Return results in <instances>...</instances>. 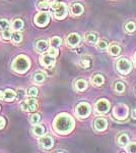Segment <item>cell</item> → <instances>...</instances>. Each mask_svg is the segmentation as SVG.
Returning a JSON list of instances; mask_svg holds the SVG:
<instances>
[{
	"mask_svg": "<svg viewBox=\"0 0 136 153\" xmlns=\"http://www.w3.org/2000/svg\"><path fill=\"white\" fill-rule=\"evenodd\" d=\"M53 128L58 134H69L74 128V120L69 114L62 113V114L57 115L56 118L54 120Z\"/></svg>",
	"mask_w": 136,
	"mask_h": 153,
	"instance_id": "1",
	"label": "cell"
},
{
	"mask_svg": "<svg viewBox=\"0 0 136 153\" xmlns=\"http://www.w3.org/2000/svg\"><path fill=\"white\" fill-rule=\"evenodd\" d=\"M31 68V60L26 55H18L16 56L11 65V68L13 71L17 74H24L26 73Z\"/></svg>",
	"mask_w": 136,
	"mask_h": 153,
	"instance_id": "2",
	"label": "cell"
},
{
	"mask_svg": "<svg viewBox=\"0 0 136 153\" xmlns=\"http://www.w3.org/2000/svg\"><path fill=\"white\" fill-rule=\"evenodd\" d=\"M52 16H54L56 19H63L66 18L68 13V9L67 6L65 5L62 2L59 1H53L51 3L50 6Z\"/></svg>",
	"mask_w": 136,
	"mask_h": 153,
	"instance_id": "3",
	"label": "cell"
},
{
	"mask_svg": "<svg viewBox=\"0 0 136 153\" xmlns=\"http://www.w3.org/2000/svg\"><path fill=\"white\" fill-rule=\"evenodd\" d=\"M116 68H117V71H119L121 75L126 76L132 70V65H131V62L128 59L121 58L116 62Z\"/></svg>",
	"mask_w": 136,
	"mask_h": 153,
	"instance_id": "4",
	"label": "cell"
},
{
	"mask_svg": "<svg viewBox=\"0 0 136 153\" xmlns=\"http://www.w3.org/2000/svg\"><path fill=\"white\" fill-rule=\"evenodd\" d=\"M90 111H91V108H90V105L86 102H81L79 103L75 108V113L78 117L80 118H85L87 117L88 115L90 114Z\"/></svg>",
	"mask_w": 136,
	"mask_h": 153,
	"instance_id": "5",
	"label": "cell"
},
{
	"mask_svg": "<svg viewBox=\"0 0 136 153\" xmlns=\"http://www.w3.org/2000/svg\"><path fill=\"white\" fill-rule=\"evenodd\" d=\"M21 109L26 112H34L38 109V101L35 97L28 98L21 103Z\"/></svg>",
	"mask_w": 136,
	"mask_h": 153,
	"instance_id": "6",
	"label": "cell"
},
{
	"mask_svg": "<svg viewBox=\"0 0 136 153\" xmlns=\"http://www.w3.org/2000/svg\"><path fill=\"white\" fill-rule=\"evenodd\" d=\"M49 21H50V16H49V14L46 11H42L37 13L34 19V23L38 27H40V28L46 27L49 24Z\"/></svg>",
	"mask_w": 136,
	"mask_h": 153,
	"instance_id": "7",
	"label": "cell"
},
{
	"mask_svg": "<svg viewBox=\"0 0 136 153\" xmlns=\"http://www.w3.org/2000/svg\"><path fill=\"white\" fill-rule=\"evenodd\" d=\"M128 114V107L124 104H119L114 108V117L118 120H124Z\"/></svg>",
	"mask_w": 136,
	"mask_h": 153,
	"instance_id": "8",
	"label": "cell"
},
{
	"mask_svg": "<svg viewBox=\"0 0 136 153\" xmlns=\"http://www.w3.org/2000/svg\"><path fill=\"white\" fill-rule=\"evenodd\" d=\"M96 112L101 114H105L110 110V103L107 99H100L96 103Z\"/></svg>",
	"mask_w": 136,
	"mask_h": 153,
	"instance_id": "9",
	"label": "cell"
},
{
	"mask_svg": "<svg viewBox=\"0 0 136 153\" xmlns=\"http://www.w3.org/2000/svg\"><path fill=\"white\" fill-rule=\"evenodd\" d=\"M80 36L76 33H71L66 37V44L69 47H76L80 43Z\"/></svg>",
	"mask_w": 136,
	"mask_h": 153,
	"instance_id": "10",
	"label": "cell"
},
{
	"mask_svg": "<svg viewBox=\"0 0 136 153\" xmlns=\"http://www.w3.org/2000/svg\"><path fill=\"white\" fill-rule=\"evenodd\" d=\"M39 143H40V146L43 148V149L48 150L53 147L54 140H53V138L50 137V136H43V137L40 138Z\"/></svg>",
	"mask_w": 136,
	"mask_h": 153,
	"instance_id": "11",
	"label": "cell"
},
{
	"mask_svg": "<svg viewBox=\"0 0 136 153\" xmlns=\"http://www.w3.org/2000/svg\"><path fill=\"white\" fill-rule=\"evenodd\" d=\"M16 98V92L11 89H7L5 91H0V100L13 101Z\"/></svg>",
	"mask_w": 136,
	"mask_h": 153,
	"instance_id": "12",
	"label": "cell"
},
{
	"mask_svg": "<svg viewBox=\"0 0 136 153\" xmlns=\"http://www.w3.org/2000/svg\"><path fill=\"white\" fill-rule=\"evenodd\" d=\"M40 63L42 66L45 68H51L55 65V57L50 55V54H46V55L41 56L40 58Z\"/></svg>",
	"mask_w": 136,
	"mask_h": 153,
	"instance_id": "13",
	"label": "cell"
},
{
	"mask_svg": "<svg viewBox=\"0 0 136 153\" xmlns=\"http://www.w3.org/2000/svg\"><path fill=\"white\" fill-rule=\"evenodd\" d=\"M108 128V123L105 118H96L95 120V129L98 131V132H103V131L107 130Z\"/></svg>",
	"mask_w": 136,
	"mask_h": 153,
	"instance_id": "14",
	"label": "cell"
},
{
	"mask_svg": "<svg viewBox=\"0 0 136 153\" xmlns=\"http://www.w3.org/2000/svg\"><path fill=\"white\" fill-rule=\"evenodd\" d=\"M70 11L74 16H81V14L83 13V6L81 5L80 3H78V2H75V3H73L72 5H71Z\"/></svg>",
	"mask_w": 136,
	"mask_h": 153,
	"instance_id": "15",
	"label": "cell"
},
{
	"mask_svg": "<svg viewBox=\"0 0 136 153\" xmlns=\"http://www.w3.org/2000/svg\"><path fill=\"white\" fill-rule=\"evenodd\" d=\"M32 132H33V135L36 136V137H42V136L44 135V133H45V129H44L43 126L37 124L34 126Z\"/></svg>",
	"mask_w": 136,
	"mask_h": 153,
	"instance_id": "16",
	"label": "cell"
},
{
	"mask_svg": "<svg viewBox=\"0 0 136 153\" xmlns=\"http://www.w3.org/2000/svg\"><path fill=\"white\" fill-rule=\"evenodd\" d=\"M36 49L38 52H44V51H46L47 49H48V42L46 40H40L37 42L36 44Z\"/></svg>",
	"mask_w": 136,
	"mask_h": 153,
	"instance_id": "17",
	"label": "cell"
},
{
	"mask_svg": "<svg viewBox=\"0 0 136 153\" xmlns=\"http://www.w3.org/2000/svg\"><path fill=\"white\" fill-rule=\"evenodd\" d=\"M87 88V83H86L85 80H82V79H79L75 82V89L77 91H85V89Z\"/></svg>",
	"mask_w": 136,
	"mask_h": 153,
	"instance_id": "18",
	"label": "cell"
},
{
	"mask_svg": "<svg viewBox=\"0 0 136 153\" xmlns=\"http://www.w3.org/2000/svg\"><path fill=\"white\" fill-rule=\"evenodd\" d=\"M109 53L114 56L119 55L121 53V47L119 45H117V44H112V45L110 46V48H109Z\"/></svg>",
	"mask_w": 136,
	"mask_h": 153,
	"instance_id": "19",
	"label": "cell"
},
{
	"mask_svg": "<svg viewBox=\"0 0 136 153\" xmlns=\"http://www.w3.org/2000/svg\"><path fill=\"white\" fill-rule=\"evenodd\" d=\"M50 45L52 47H55V48L61 47V45H62V39L60 37H52L50 39Z\"/></svg>",
	"mask_w": 136,
	"mask_h": 153,
	"instance_id": "20",
	"label": "cell"
},
{
	"mask_svg": "<svg viewBox=\"0 0 136 153\" xmlns=\"http://www.w3.org/2000/svg\"><path fill=\"white\" fill-rule=\"evenodd\" d=\"M91 82L95 86H102L104 82H105V79H104V76L102 75H96L93 76V79H91Z\"/></svg>",
	"mask_w": 136,
	"mask_h": 153,
	"instance_id": "21",
	"label": "cell"
},
{
	"mask_svg": "<svg viewBox=\"0 0 136 153\" xmlns=\"http://www.w3.org/2000/svg\"><path fill=\"white\" fill-rule=\"evenodd\" d=\"M128 142H129V137H128L127 134H121L119 137H118V144L120 145V146H126V145L128 144Z\"/></svg>",
	"mask_w": 136,
	"mask_h": 153,
	"instance_id": "22",
	"label": "cell"
},
{
	"mask_svg": "<svg viewBox=\"0 0 136 153\" xmlns=\"http://www.w3.org/2000/svg\"><path fill=\"white\" fill-rule=\"evenodd\" d=\"M45 75H44L43 73H36L33 75V78H32V80H33V82L35 83H43L44 81H45Z\"/></svg>",
	"mask_w": 136,
	"mask_h": 153,
	"instance_id": "23",
	"label": "cell"
},
{
	"mask_svg": "<svg viewBox=\"0 0 136 153\" xmlns=\"http://www.w3.org/2000/svg\"><path fill=\"white\" fill-rule=\"evenodd\" d=\"M12 29L14 31H21L24 29V22L21 19H16L12 22Z\"/></svg>",
	"mask_w": 136,
	"mask_h": 153,
	"instance_id": "24",
	"label": "cell"
},
{
	"mask_svg": "<svg viewBox=\"0 0 136 153\" xmlns=\"http://www.w3.org/2000/svg\"><path fill=\"white\" fill-rule=\"evenodd\" d=\"M85 40L88 44H95L98 41V35L96 33H88L85 36Z\"/></svg>",
	"mask_w": 136,
	"mask_h": 153,
	"instance_id": "25",
	"label": "cell"
},
{
	"mask_svg": "<svg viewBox=\"0 0 136 153\" xmlns=\"http://www.w3.org/2000/svg\"><path fill=\"white\" fill-rule=\"evenodd\" d=\"M50 6H51V4H49V2L46 1V0H41L38 3V8L43 11L48 10V9L50 8Z\"/></svg>",
	"mask_w": 136,
	"mask_h": 153,
	"instance_id": "26",
	"label": "cell"
},
{
	"mask_svg": "<svg viewBox=\"0 0 136 153\" xmlns=\"http://www.w3.org/2000/svg\"><path fill=\"white\" fill-rule=\"evenodd\" d=\"M13 34H14L13 32L8 29V30H5V31H2L1 37L4 40H11L12 37H13Z\"/></svg>",
	"mask_w": 136,
	"mask_h": 153,
	"instance_id": "27",
	"label": "cell"
},
{
	"mask_svg": "<svg viewBox=\"0 0 136 153\" xmlns=\"http://www.w3.org/2000/svg\"><path fill=\"white\" fill-rule=\"evenodd\" d=\"M114 89H115V91L117 93H123L124 92V90H125V86H124V84H123L122 82H116L115 83V86H114Z\"/></svg>",
	"mask_w": 136,
	"mask_h": 153,
	"instance_id": "28",
	"label": "cell"
},
{
	"mask_svg": "<svg viewBox=\"0 0 136 153\" xmlns=\"http://www.w3.org/2000/svg\"><path fill=\"white\" fill-rule=\"evenodd\" d=\"M12 40H13L14 44H18L21 43V40H23V35L19 33V31H16L15 33L13 34V37H12Z\"/></svg>",
	"mask_w": 136,
	"mask_h": 153,
	"instance_id": "29",
	"label": "cell"
},
{
	"mask_svg": "<svg viewBox=\"0 0 136 153\" xmlns=\"http://www.w3.org/2000/svg\"><path fill=\"white\" fill-rule=\"evenodd\" d=\"M9 27H10V24L7 19H0V30L1 31H5V30H8Z\"/></svg>",
	"mask_w": 136,
	"mask_h": 153,
	"instance_id": "30",
	"label": "cell"
},
{
	"mask_svg": "<svg viewBox=\"0 0 136 153\" xmlns=\"http://www.w3.org/2000/svg\"><path fill=\"white\" fill-rule=\"evenodd\" d=\"M125 29H126V31L129 32V33H133L136 30V24L133 23V22H129V23L126 24Z\"/></svg>",
	"mask_w": 136,
	"mask_h": 153,
	"instance_id": "31",
	"label": "cell"
},
{
	"mask_svg": "<svg viewBox=\"0 0 136 153\" xmlns=\"http://www.w3.org/2000/svg\"><path fill=\"white\" fill-rule=\"evenodd\" d=\"M40 120H41V115L39 114V113H34L31 117V118H29V122L33 125H37Z\"/></svg>",
	"mask_w": 136,
	"mask_h": 153,
	"instance_id": "32",
	"label": "cell"
},
{
	"mask_svg": "<svg viewBox=\"0 0 136 153\" xmlns=\"http://www.w3.org/2000/svg\"><path fill=\"white\" fill-rule=\"evenodd\" d=\"M79 66H81L82 68H90V59H86V58L81 59L80 62H79Z\"/></svg>",
	"mask_w": 136,
	"mask_h": 153,
	"instance_id": "33",
	"label": "cell"
},
{
	"mask_svg": "<svg viewBox=\"0 0 136 153\" xmlns=\"http://www.w3.org/2000/svg\"><path fill=\"white\" fill-rule=\"evenodd\" d=\"M96 48L101 51L106 50L108 48V43L106 41H100L99 43H96Z\"/></svg>",
	"mask_w": 136,
	"mask_h": 153,
	"instance_id": "34",
	"label": "cell"
},
{
	"mask_svg": "<svg viewBox=\"0 0 136 153\" xmlns=\"http://www.w3.org/2000/svg\"><path fill=\"white\" fill-rule=\"evenodd\" d=\"M126 151L127 152H131V153H136V143H130L126 146Z\"/></svg>",
	"mask_w": 136,
	"mask_h": 153,
	"instance_id": "35",
	"label": "cell"
},
{
	"mask_svg": "<svg viewBox=\"0 0 136 153\" xmlns=\"http://www.w3.org/2000/svg\"><path fill=\"white\" fill-rule=\"evenodd\" d=\"M38 93H39V90L36 87H31L28 90V95L31 96V97H37Z\"/></svg>",
	"mask_w": 136,
	"mask_h": 153,
	"instance_id": "36",
	"label": "cell"
},
{
	"mask_svg": "<svg viewBox=\"0 0 136 153\" xmlns=\"http://www.w3.org/2000/svg\"><path fill=\"white\" fill-rule=\"evenodd\" d=\"M48 54H50V55L54 56V57H56V56H58L59 54V51H58V48H55V47H51L48 49Z\"/></svg>",
	"mask_w": 136,
	"mask_h": 153,
	"instance_id": "37",
	"label": "cell"
},
{
	"mask_svg": "<svg viewBox=\"0 0 136 153\" xmlns=\"http://www.w3.org/2000/svg\"><path fill=\"white\" fill-rule=\"evenodd\" d=\"M24 95H26V92H24L23 89H19V90H17V92H16V99L21 100L24 97Z\"/></svg>",
	"mask_w": 136,
	"mask_h": 153,
	"instance_id": "38",
	"label": "cell"
},
{
	"mask_svg": "<svg viewBox=\"0 0 136 153\" xmlns=\"http://www.w3.org/2000/svg\"><path fill=\"white\" fill-rule=\"evenodd\" d=\"M5 127V120L3 117H0V130Z\"/></svg>",
	"mask_w": 136,
	"mask_h": 153,
	"instance_id": "39",
	"label": "cell"
},
{
	"mask_svg": "<svg viewBox=\"0 0 136 153\" xmlns=\"http://www.w3.org/2000/svg\"><path fill=\"white\" fill-rule=\"evenodd\" d=\"M132 117L136 118V110H132Z\"/></svg>",
	"mask_w": 136,
	"mask_h": 153,
	"instance_id": "40",
	"label": "cell"
},
{
	"mask_svg": "<svg viewBox=\"0 0 136 153\" xmlns=\"http://www.w3.org/2000/svg\"><path fill=\"white\" fill-rule=\"evenodd\" d=\"M134 58H135V62H136V53H135V55H134Z\"/></svg>",
	"mask_w": 136,
	"mask_h": 153,
	"instance_id": "41",
	"label": "cell"
},
{
	"mask_svg": "<svg viewBox=\"0 0 136 153\" xmlns=\"http://www.w3.org/2000/svg\"><path fill=\"white\" fill-rule=\"evenodd\" d=\"M0 109H1V106H0Z\"/></svg>",
	"mask_w": 136,
	"mask_h": 153,
	"instance_id": "42",
	"label": "cell"
}]
</instances>
